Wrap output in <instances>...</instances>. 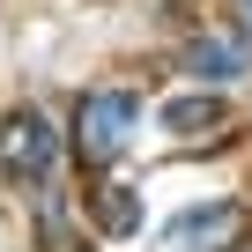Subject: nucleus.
<instances>
[{"label":"nucleus","instance_id":"obj_1","mask_svg":"<svg viewBox=\"0 0 252 252\" xmlns=\"http://www.w3.org/2000/svg\"><path fill=\"white\" fill-rule=\"evenodd\" d=\"M134 134H141V96L134 89H89L74 104V156L82 163H119Z\"/></svg>","mask_w":252,"mask_h":252},{"label":"nucleus","instance_id":"obj_2","mask_svg":"<svg viewBox=\"0 0 252 252\" xmlns=\"http://www.w3.org/2000/svg\"><path fill=\"white\" fill-rule=\"evenodd\" d=\"M0 171H8L15 186H52L60 171V134H52V119L30 104L8 119V134H0Z\"/></svg>","mask_w":252,"mask_h":252},{"label":"nucleus","instance_id":"obj_3","mask_svg":"<svg viewBox=\"0 0 252 252\" xmlns=\"http://www.w3.org/2000/svg\"><path fill=\"white\" fill-rule=\"evenodd\" d=\"M171 252H237L245 245V208L237 200H208V208H186L171 215Z\"/></svg>","mask_w":252,"mask_h":252},{"label":"nucleus","instance_id":"obj_4","mask_svg":"<svg viewBox=\"0 0 252 252\" xmlns=\"http://www.w3.org/2000/svg\"><path fill=\"white\" fill-rule=\"evenodd\" d=\"M245 67H252V52L230 45V37H193L186 45V74H200V82H237Z\"/></svg>","mask_w":252,"mask_h":252},{"label":"nucleus","instance_id":"obj_5","mask_svg":"<svg viewBox=\"0 0 252 252\" xmlns=\"http://www.w3.org/2000/svg\"><path fill=\"white\" fill-rule=\"evenodd\" d=\"M230 111H222V96H171L163 104V134H178V141H200V134H215Z\"/></svg>","mask_w":252,"mask_h":252},{"label":"nucleus","instance_id":"obj_6","mask_svg":"<svg viewBox=\"0 0 252 252\" xmlns=\"http://www.w3.org/2000/svg\"><path fill=\"white\" fill-rule=\"evenodd\" d=\"M89 215H96L104 237H134V230H141V193H134V186H104V193L89 200Z\"/></svg>","mask_w":252,"mask_h":252},{"label":"nucleus","instance_id":"obj_7","mask_svg":"<svg viewBox=\"0 0 252 252\" xmlns=\"http://www.w3.org/2000/svg\"><path fill=\"white\" fill-rule=\"evenodd\" d=\"M237 15H245V30H252V0H237Z\"/></svg>","mask_w":252,"mask_h":252}]
</instances>
